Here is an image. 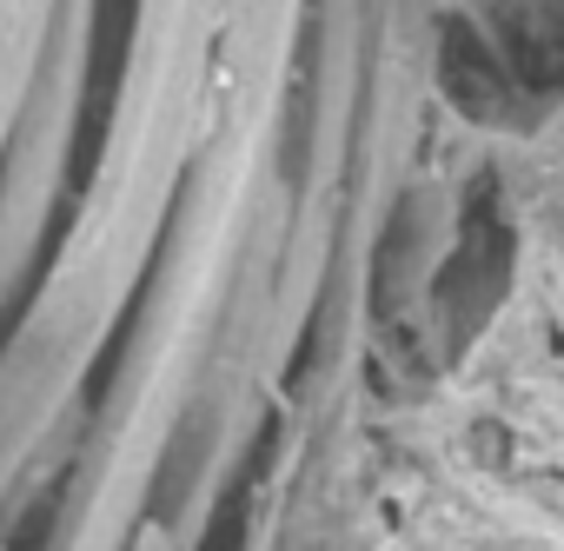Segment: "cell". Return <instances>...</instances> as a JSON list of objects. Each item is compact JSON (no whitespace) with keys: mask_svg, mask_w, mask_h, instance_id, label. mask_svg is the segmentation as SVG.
I'll use <instances>...</instances> for the list:
<instances>
[{"mask_svg":"<svg viewBox=\"0 0 564 551\" xmlns=\"http://www.w3.org/2000/svg\"><path fill=\"white\" fill-rule=\"evenodd\" d=\"M0 551H8V544H0Z\"/></svg>","mask_w":564,"mask_h":551,"instance_id":"obj_3","label":"cell"},{"mask_svg":"<svg viewBox=\"0 0 564 551\" xmlns=\"http://www.w3.org/2000/svg\"><path fill=\"white\" fill-rule=\"evenodd\" d=\"M219 34H226V0H140L100 173L87 186L61 266L47 272L28 326L0 359V472L21 465L54 432L74 379L120 326V306L166 226L173 180L193 160L199 120L219 94L213 80Z\"/></svg>","mask_w":564,"mask_h":551,"instance_id":"obj_1","label":"cell"},{"mask_svg":"<svg viewBox=\"0 0 564 551\" xmlns=\"http://www.w3.org/2000/svg\"><path fill=\"white\" fill-rule=\"evenodd\" d=\"M61 0H0V160L14 153V133L34 107L41 61L54 47Z\"/></svg>","mask_w":564,"mask_h":551,"instance_id":"obj_2","label":"cell"}]
</instances>
